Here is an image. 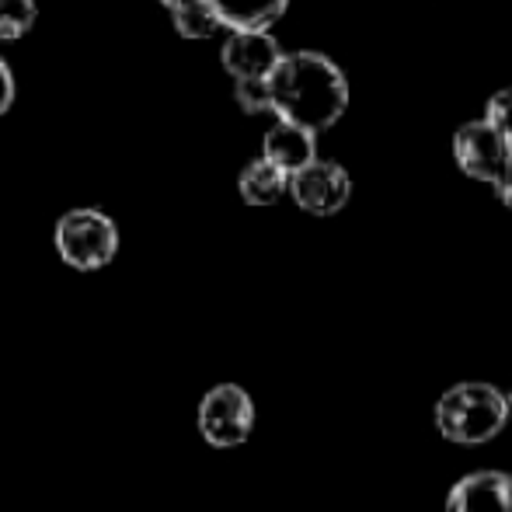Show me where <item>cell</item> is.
<instances>
[{
	"instance_id": "obj_1",
	"label": "cell",
	"mask_w": 512,
	"mask_h": 512,
	"mask_svg": "<svg viewBox=\"0 0 512 512\" xmlns=\"http://www.w3.org/2000/svg\"><path fill=\"white\" fill-rule=\"evenodd\" d=\"M269 91L279 122H293L314 136L335 126L349 108V81L342 67L321 53H286L269 77Z\"/></svg>"
},
{
	"instance_id": "obj_2",
	"label": "cell",
	"mask_w": 512,
	"mask_h": 512,
	"mask_svg": "<svg viewBox=\"0 0 512 512\" xmlns=\"http://www.w3.org/2000/svg\"><path fill=\"white\" fill-rule=\"evenodd\" d=\"M509 398L492 384H457L439 398L436 425L450 443L478 446L506 429Z\"/></svg>"
},
{
	"instance_id": "obj_3",
	"label": "cell",
	"mask_w": 512,
	"mask_h": 512,
	"mask_svg": "<svg viewBox=\"0 0 512 512\" xmlns=\"http://www.w3.org/2000/svg\"><path fill=\"white\" fill-rule=\"evenodd\" d=\"M60 258L77 272L105 269L119 251V227L102 209H70L53 230Z\"/></svg>"
},
{
	"instance_id": "obj_4",
	"label": "cell",
	"mask_w": 512,
	"mask_h": 512,
	"mask_svg": "<svg viewBox=\"0 0 512 512\" xmlns=\"http://www.w3.org/2000/svg\"><path fill=\"white\" fill-rule=\"evenodd\" d=\"M251 429H255V401L244 387L220 384L199 405V432L216 450L248 443Z\"/></svg>"
},
{
	"instance_id": "obj_5",
	"label": "cell",
	"mask_w": 512,
	"mask_h": 512,
	"mask_svg": "<svg viewBox=\"0 0 512 512\" xmlns=\"http://www.w3.org/2000/svg\"><path fill=\"white\" fill-rule=\"evenodd\" d=\"M453 154L471 178L495 185L512 164V143L488 119H474L464 122L460 133L453 136Z\"/></svg>"
},
{
	"instance_id": "obj_6",
	"label": "cell",
	"mask_w": 512,
	"mask_h": 512,
	"mask_svg": "<svg viewBox=\"0 0 512 512\" xmlns=\"http://www.w3.org/2000/svg\"><path fill=\"white\" fill-rule=\"evenodd\" d=\"M290 192L300 209H307V213H314V216H331L349 203L352 178L342 164L314 161L307 171H300V175L290 178Z\"/></svg>"
},
{
	"instance_id": "obj_7",
	"label": "cell",
	"mask_w": 512,
	"mask_h": 512,
	"mask_svg": "<svg viewBox=\"0 0 512 512\" xmlns=\"http://www.w3.org/2000/svg\"><path fill=\"white\" fill-rule=\"evenodd\" d=\"M283 49L269 32H230L220 49V63L234 84L241 81H269L283 63Z\"/></svg>"
},
{
	"instance_id": "obj_8",
	"label": "cell",
	"mask_w": 512,
	"mask_h": 512,
	"mask_svg": "<svg viewBox=\"0 0 512 512\" xmlns=\"http://www.w3.org/2000/svg\"><path fill=\"white\" fill-rule=\"evenodd\" d=\"M446 512H512V474L474 471L446 495Z\"/></svg>"
},
{
	"instance_id": "obj_9",
	"label": "cell",
	"mask_w": 512,
	"mask_h": 512,
	"mask_svg": "<svg viewBox=\"0 0 512 512\" xmlns=\"http://www.w3.org/2000/svg\"><path fill=\"white\" fill-rule=\"evenodd\" d=\"M262 157L293 178L317 161V136L300 126H293V122H276V126L265 133Z\"/></svg>"
},
{
	"instance_id": "obj_10",
	"label": "cell",
	"mask_w": 512,
	"mask_h": 512,
	"mask_svg": "<svg viewBox=\"0 0 512 512\" xmlns=\"http://www.w3.org/2000/svg\"><path fill=\"white\" fill-rule=\"evenodd\" d=\"M230 32H269L286 14L290 0H209Z\"/></svg>"
},
{
	"instance_id": "obj_11",
	"label": "cell",
	"mask_w": 512,
	"mask_h": 512,
	"mask_svg": "<svg viewBox=\"0 0 512 512\" xmlns=\"http://www.w3.org/2000/svg\"><path fill=\"white\" fill-rule=\"evenodd\" d=\"M237 189H241V199L251 206H272L290 192V175L279 171L276 164H269L265 157L251 161L248 168L237 178Z\"/></svg>"
},
{
	"instance_id": "obj_12",
	"label": "cell",
	"mask_w": 512,
	"mask_h": 512,
	"mask_svg": "<svg viewBox=\"0 0 512 512\" xmlns=\"http://www.w3.org/2000/svg\"><path fill=\"white\" fill-rule=\"evenodd\" d=\"M171 21L185 39H213L223 28L220 14L213 11L209 0H182L178 7H171Z\"/></svg>"
},
{
	"instance_id": "obj_13",
	"label": "cell",
	"mask_w": 512,
	"mask_h": 512,
	"mask_svg": "<svg viewBox=\"0 0 512 512\" xmlns=\"http://www.w3.org/2000/svg\"><path fill=\"white\" fill-rule=\"evenodd\" d=\"M39 21L35 0H0V42H14L28 35Z\"/></svg>"
},
{
	"instance_id": "obj_14",
	"label": "cell",
	"mask_w": 512,
	"mask_h": 512,
	"mask_svg": "<svg viewBox=\"0 0 512 512\" xmlns=\"http://www.w3.org/2000/svg\"><path fill=\"white\" fill-rule=\"evenodd\" d=\"M234 98H237V105H241L248 115L272 112V91H269V81H241V84H234Z\"/></svg>"
},
{
	"instance_id": "obj_15",
	"label": "cell",
	"mask_w": 512,
	"mask_h": 512,
	"mask_svg": "<svg viewBox=\"0 0 512 512\" xmlns=\"http://www.w3.org/2000/svg\"><path fill=\"white\" fill-rule=\"evenodd\" d=\"M488 122H492L495 129H499L502 136L512 143V88L499 91V95H492V102H488Z\"/></svg>"
},
{
	"instance_id": "obj_16",
	"label": "cell",
	"mask_w": 512,
	"mask_h": 512,
	"mask_svg": "<svg viewBox=\"0 0 512 512\" xmlns=\"http://www.w3.org/2000/svg\"><path fill=\"white\" fill-rule=\"evenodd\" d=\"M11 105H14V74H11V67L0 60V119L11 112Z\"/></svg>"
},
{
	"instance_id": "obj_17",
	"label": "cell",
	"mask_w": 512,
	"mask_h": 512,
	"mask_svg": "<svg viewBox=\"0 0 512 512\" xmlns=\"http://www.w3.org/2000/svg\"><path fill=\"white\" fill-rule=\"evenodd\" d=\"M492 189H495V196H499L502 203H506V206L512 209V164H509V171H506V175H502L499 182L492 185Z\"/></svg>"
},
{
	"instance_id": "obj_18",
	"label": "cell",
	"mask_w": 512,
	"mask_h": 512,
	"mask_svg": "<svg viewBox=\"0 0 512 512\" xmlns=\"http://www.w3.org/2000/svg\"><path fill=\"white\" fill-rule=\"evenodd\" d=\"M161 4H164V7H168V11H171V7H178V4H182V0H161Z\"/></svg>"
},
{
	"instance_id": "obj_19",
	"label": "cell",
	"mask_w": 512,
	"mask_h": 512,
	"mask_svg": "<svg viewBox=\"0 0 512 512\" xmlns=\"http://www.w3.org/2000/svg\"><path fill=\"white\" fill-rule=\"evenodd\" d=\"M509 405H512V401H509Z\"/></svg>"
}]
</instances>
